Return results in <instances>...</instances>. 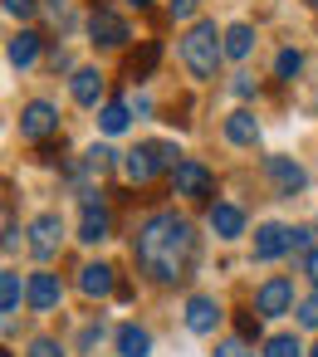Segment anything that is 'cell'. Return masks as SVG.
<instances>
[{
    "mask_svg": "<svg viewBox=\"0 0 318 357\" xmlns=\"http://www.w3.org/2000/svg\"><path fill=\"white\" fill-rule=\"evenodd\" d=\"M289 250H303V255H308V230H294V235H289Z\"/></svg>",
    "mask_w": 318,
    "mask_h": 357,
    "instance_id": "31",
    "label": "cell"
},
{
    "mask_svg": "<svg viewBox=\"0 0 318 357\" xmlns=\"http://www.w3.org/2000/svg\"><path fill=\"white\" fill-rule=\"evenodd\" d=\"M298 323H303V328H318V294H308V298L298 303Z\"/></svg>",
    "mask_w": 318,
    "mask_h": 357,
    "instance_id": "25",
    "label": "cell"
},
{
    "mask_svg": "<svg viewBox=\"0 0 318 357\" xmlns=\"http://www.w3.org/2000/svg\"><path fill=\"white\" fill-rule=\"evenodd\" d=\"M15 240H20V230H15V220L6 215V250H15Z\"/></svg>",
    "mask_w": 318,
    "mask_h": 357,
    "instance_id": "32",
    "label": "cell"
},
{
    "mask_svg": "<svg viewBox=\"0 0 318 357\" xmlns=\"http://www.w3.org/2000/svg\"><path fill=\"white\" fill-rule=\"evenodd\" d=\"M30 357H64V347H59L54 337H35V342H30Z\"/></svg>",
    "mask_w": 318,
    "mask_h": 357,
    "instance_id": "26",
    "label": "cell"
},
{
    "mask_svg": "<svg viewBox=\"0 0 318 357\" xmlns=\"http://www.w3.org/2000/svg\"><path fill=\"white\" fill-rule=\"evenodd\" d=\"M79 294H89V298L113 294V269H108V264H84V269H79Z\"/></svg>",
    "mask_w": 318,
    "mask_h": 357,
    "instance_id": "16",
    "label": "cell"
},
{
    "mask_svg": "<svg viewBox=\"0 0 318 357\" xmlns=\"http://www.w3.org/2000/svg\"><path fill=\"white\" fill-rule=\"evenodd\" d=\"M215 323H220V308H215V298L196 294V298L186 303V328H191V333H211Z\"/></svg>",
    "mask_w": 318,
    "mask_h": 357,
    "instance_id": "14",
    "label": "cell"
},
{
    "mask_svg": "<svg viewBox=\"0 0 318 357\" xmlns=\"http://www.w3.org/2000/svg\"><path fill=\"white\" fill-rule=\"evenodd\" d=\"M308 6H318V0H308Z\"/></svg>",
    "mask_w": 318,
    "mask_h": 357,
    "instance_id": "35",
    "label": "cell"
},
{
    "mask_svg": "<svg viewBox=\"0 0 318 357\" xmlns=\"http://www.w3.org/2000/svg\"><path fill=\"white\" fill-rule=\"evenodd\" d=\"M225 137H230L235 147H255V142H259V123H255V113L235 108V113L225 118Z\"/></svg>",
    "mask_w": 318,
    "mask_h": 357,
    "instance_id": "11",
    "label": "cell"
},
{
    "mask_svg": "<svg viewBox=\"0 0 318 357\" xmlns=\"http://www.w3.org/2000/svg\"><path fill=\"white\" fill-rule=\"evenodd\" d=\"M59 240H64V225H59V215L50 211V215H40L35 225H30V250H35V259H50L54 250H59Z\"/></svg>",
    "mask_w": 318,
    "mask_h": 357,
    "instance_id": "5",
    "label": "cell"
},
{
    "mask_svg": "<svg viewBox=\"0 0 318 357\" xmlns=\"http://www.w3.org/2000/svg\"><path fill=\"white\" fill-rule=\"evenodd\" d=\"M172 181H176V196H191V201H206L211 196V172L201 162H191V157H181L172 167Z\"/></svg>",
    "mask_w": 318,
    "mask_h": 357,
    "instance_id": "3",
    "label": "cell"
},
{
    "mask_svg": "<svg viewBox=\"0 0 318 357\" xmlns=\"http://www.w3.org/2000/svg\"><path fill=\"white\" fill-rule=\"evenodd\" d=\"M79 240H84V245L108 240V211H103L98 201H84V225H79Z\"/></svg>",
    "mask_w": 318,
    "mask_h": 357,
    "instance_id": "15",
    "label": "cell"
},
{
    "mask_svg": "<svg viewBox=\"0 0 318 357\" xmlns=\"http://www.w3.org/2000/svg\"><path fill=\"white\" fill-rule=\"evenodd\" d=\"M147 352H152V337H147V328H137V323L118 328V357H147Z\"/></svg>",
    "mask_w": 318,
    "mask_h": 357,
    "instance_id": "18",
    "label": "cell"
},
{
    "mask_svg": "<svg viewBox=\"0 0 318 357\" xmlns=\"http://www.w3.org/2000/svg\"><path fill=\"white\" fill-rule=\"evenodd\" d=\"M215 357H255V352H250L240 337H230V342H220V347H215Z\"/></svg>",
    "mask_w": 318,
    "mask_h": 357,
    "instance_id": "27",
    "label": "cell"
},
{
    "mask_svg": "<svg viewBox=\"0 0 318 357\" xmlns=\"http://www.w3.org/2000/svg\"><path fill=\"white\" fill-rule=\"evenodd\" d=\"M298 69H303V54H298V50H279V54H274V74H279V79H294Z\"/></svg>",
    "mask_w": 318,
    "mask_h": 357,
    "instance_id": "24",
    "label": "cell"
},
{
    "mask_svg": "<svg viewBox=\"0 0 318 357\" xmlns=\"http://www.w3.org/2000/svg\"><path fill=\"white\" fill-rule=\"evenodd\" d=\"M25 294H30V308L35 313H50V308H59V294L64 289H59V274H35Z\"/></svg>",
    "mask_w": 318,
    "mask_h": 357,
    "instance_id": "8",
    "label": "cell"
},
{
    "mask_svg": "<svg viewBox=\"0 0 318 357\" xmlns=\"http://www.w3.org/2000/svg\"><path fill=\"white\" fill-rule=\"evenodd\" d=\"M167 10H172V15H176V20H186V15H191V10H196V0H167Z\"/></svg>",
    "mask_w": 318,
    "mask_h": 357,
    "instance_id": "29",
    "label": "cell"
},
{
    "mask_svg": "<svg viewBox=\"0 0 318 357\" xmlns=\"http://www.w3.org/2000/svg\"><path fill=\"white\" fill-rule=\"evenodd\" d=\"M128 118H132V108H128V103H103V113H98V128L118 137V132L128 128Z\"/></svg>",
    "mask_w": 318,
    "mask_h": 357,
    "instance_id": "21",
    "label": "cell"
},
{
    "mask_svg": "<svg viewBox=\"0 0 318 357\" xmlns=\"http://www.w3.org/2000/svg\"><path fill=\"white\" fill-rule=\"evenodd\" d=\"M211 230H215L220 240H235V235L245 230V211H240V206H230V201L211 206Z\"/></svg>",
    "mask_w": 318,
    "mask_h": 357,
    "instance_id": "13",
    "label": "cell"
},
{
    "mask_svg": "<svg viewBox=\"0 0 318 357\" xmlns=\"http://www.w3.org/2000/svg\"><path fill=\"white\" fill-rule=\"evenodd\" d=\"M303 274H308V279H313V289H318V250H308V255H303Z\"/></svg>",
    "mask_w": 318,
    "mask_h": 357,
    "instance_id": "30",
    "label": "cell"
},
{
    "mask_svg": "<svg viewBox=\"0 0 318 357\" xmlns=\"http://www.w3.org/2000/svg\"><path fill=\"white\" fill-rule=\"evenodd\" d=\"M157 59H162V50H157V45H142V50L128 59V79H132V84H137V79H147V74L157 69Z\"/></svg>",
    "mask_w": 318,
    "mask_h": 357,
    "instance_id": "20",
    "label": "cell"
},
{
    "mask_svg": "<svg viewBox=\"0 0 318 357\" xmlns=\"http://www.w3.org/2000/svg\"><path fill=\"white\" fill-rule=\"evenodd\" d=\"M6 54H10V64H15V69H30V64L40 59V35H35V30H20V35L10 40V50H6Z\"/></svg>",
    "mask_w": 318,
    "mask_h": 357,
    "instance_id": "17",
    "label": "cell"
},
{
    "mask_svg": "<svg viewBox=\"0 0 318 357\" xmlns=\"http://www.w3.org/2000/svg\"><path fill=\"white\" fill-rule=\"evenodd\" d=\"M132 6H147V0H132Z\"/></svg>",
    "mask_w": 318,
    "mask_h": 357,
    "instance_id": "33",
    "label": "cell"
},
{
    "mask_svg": "<svg viewBox=\"0 0 318 357\" xmlns=\"http://www.w3.org/2000/svg\"><path fill=\"white\" fill-rule=\"evenodd\" d=\"M220 54H225V35H215V20H201V25L186 30V40H181V59H186V69H191L196 79H215Z\"/></svg>",
    "mask_w": 318,
    "mask_h": 357,
    "instance_id": "2",
    "label": "cell"
},
{
    "mask_svg": "<svg viewBox=\"0 0 318 357\" xmlns=\"http://www.w3.org/2000/svg\"><path fill=\"white\" fill-rule=\"evenodd\" d=\"M69 93H74V103L93 108V103L103 98V74H98V69H74V84H69Z\"/></svg>",
    "mask_w": 318,
    "mask_h": 357,
    "instance_id": "10",
    "label": "cell"
},
{
    "mask_svg": "<svg viewBox=\"0 0 318 357\" xmlns=\"http://www.w3.org/2000/svg\"><path fill=\"white\" fill-rule=\"evenodd\" d=\"M264 357H303V347H298V337H294V333H279V337H269V342H264Z\"/></svg>",
    "mask_w": 318,
    "mask_h": 357,
    "instance_id": "23",
    "label": "cell"
},
{
    "mask_svg": "<svg viewBox=\"0 0 318 357\" xmlns=\"http://www.w3.org/2000/svg\"><path fill=\"white\" fill-rule=\"evenodd\" d=\"M255 308H259L264 318H279V313H289V308H294V279H269V284L259 289Z\"/></svg>",
    "mask_w": 318,
    "mask_h": 357,
    "instance_id": "6",
    "label": "cell"
},
{
    "mask_svg": "<svg viewBox=\"0 0 318 357\" xmlns=\"http://www.w3.org/2000/svg\"><path fill=\"white\" fill-rule=\"evenodd\" d=\"M89 35H93L98 45H123V40H128V25H123L113 10H93V20H89Z\"/></svg>",
    "mask_w": 318,
    "mask_h": 357,
    "instance_id": "9",
    "label": "cell"
},
{
    "mask_svg": "<svg viewBox=\"0 0 318 357\" xmlns=\"http://www.w3.org/2000/svg\"><path fill=\"white\" fill-rule=\"evenodd\" d=\"M54 128H59V113H54L50 103H30V108L20 113V137H30V142H45Z\"/></svg>",
    "mask_w": 318,
    "mask_h": 357,
    "instance_id": "4",
    "label": "cell"
},
{
    "mask_svg": "<svg viewBox=\"0 0 318 357\" xmlns=\"http://www.w3.org/2000/svg\"><path fill=\"white\" fill-rule=\"evenodd\" d=\"M289 225H259L255 230V259H279L284 250H289Z\"/></svg>",
    "mask_w": 318,
    "mask_h": 357,
    "instance_id": "7",
    "label": "cell"
},
{
    "mask_svg": "<svg viewBox=\"0 0 318 357\" xmlns=\"http://www.w3.org/2000/svg\"><path fill=\"white\" fill-rule=\"evenodd\" d=\"M6 10H10L15 20H30V15H35V0H6Z\"/></svg>",
    "mask_w": 318,
    "mask_h": 357,
    "instance_id": "28",
    "label": "cell"
},
{
    "mask_svg": "<svg viewBox=\"0 0 318 357\" xmlns=\"http://www.w3.org/2000/svg\"><path fill=\"white\" fill-rule=\"evenodd\" d=\"M264 172L279 181V191H284V196H294V191L303 186V167H298V162H289V157H264Z\"/></svg>",
    "mask_w": 318,
    "mask_h": 357,
    "instance_id": "12",
    "label": "cell"
},
{
    "mask_svg": "<svg viewBox=\"0 0 318 357\" xmlns=\"http://www.w3.org/2000/svg\"><path fill=\"white\" fill-rule=\"evenodd\" d=\"M0 308H6V318L20 308V274H10V269L0 274Z\"/></svg>",
    "mask_w": 318,
    "mask_h": 357,
    "instance_id": "22",
    "label": "cell"
},
{
    "mask_svg": "<svg viewBox=\"0 0 318 357\" xmlns=\"http://www.w3.org/2000/svg\"><path fill=\"white\" fill-rule=\"evenodd\" d=\"M196 255V235L176 211H157L142 230H137V264L157 279V284H176L186 279V264Z\"/></svg>",
    "mask_w": 318,
    "mask_h": 357,
    "instance_id": "1",
    "label": "cell"
},
{
    "mask_svg": "<svg viewBox=\"0 0 318 357\" xmlns=\"http://www.w3.org/2000/svg\"><path fill=\"white\" fill-rule=\"evenodd\" d=\"M308 357H318V347H313V352H308Z\"/></svg>",
    "mask_w": 318,
    "mask_h": 357,
    "instance_id": "34",
    "label": "cell"
},
{
    "mask_svg": "<svg viewBox=\"0 0 318 357\" xmlns=\"http://www.w3.org/2000/svg\"><path fill=\"white\" fill-rule=\"evenodd\" d=\"M255 50V30L250 25H230L225 30V59H245Z\"/></svg>",
    "mask_w": 318,
    "mask_h": 357,
    "instance_id": "19",
    "label": "cell"
}]
</instances>
